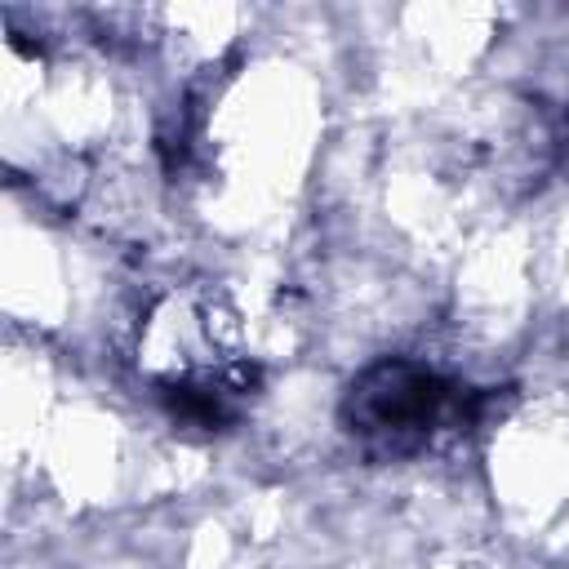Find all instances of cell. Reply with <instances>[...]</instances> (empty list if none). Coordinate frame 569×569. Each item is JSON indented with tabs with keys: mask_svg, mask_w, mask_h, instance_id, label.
<instances>
[{
	"mask_svg": "<svg viewBox=\"0 0 569 569\" xmlns=\"http://www.w3.org/2000/svg\"><path fill=\"white\" fill-rule=\"evenodd\" d=\"M476 413H480V391L409 356H382L365 365L347 382L338 405V422L347 440L369 462L418 458L445 431L471 427Z\"/></svg>",
	"mask_w": 569,
	"mask_h": 569,
	"instance_id": "1",
	"label": "cell"
},
{
	"mask_svg": "<svg viewBox=\"0 0 569 569\" xmlns=\"http://www.w3.org/2000/svg\"><path fill=\"white\" fill-rule=\"evenodd\" d=\"M258 387V369L253 365H227V369H204V373H173L156 382L160 405L169 409L173 422L200 427V431H227L244 400Z\"/></svg>",
	"mask_w": 569,
	"mask_h": 569,
	"instance_id": "2",
	"label": "cell"
}]
</instances>
